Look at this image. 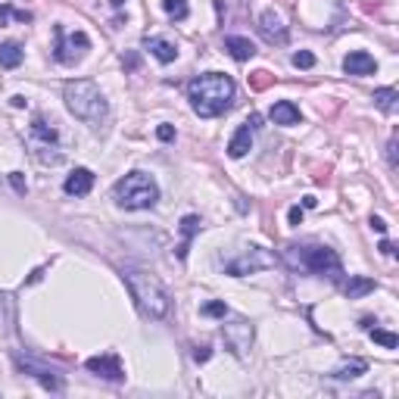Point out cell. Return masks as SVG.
Here are the masks:
<instances>
[{
	"label": "cell",
	"mask_w": 399,
	"mask_h": 399,
	"mask_svg": "<svg viewBox=\"0 0 399 399\" xmlns=\"http://www.w3.org/2000/svg\"><path fill=\"white\" fill-rule=\"evenodd\" d=\"M22 56H25V50L16 44V41H4V44H0V66H4V69H16V66L22 63Z\"/></svg>",
	"instance_id": "d6986e66"
},
{
	"label": "cell",
	"mask_w": 399,
	"mask_h": 399,
	"mask_svg": "<svg viewBox=\"0 0 399 399\" xmlns=\"http://www.w3.org/2000/svg\"><path fill=\"white\" fill-rule=\"evenodd\" d=\"M10 19H16V22H31V13H25V10H13L10 4H0V25H6Z\"/></svg>",
	"instance_id": "484cf974"
},
{
	"label": "cell",
	"mask_w": 399,
	"mask_h": 399,
	"mask_svg": "<svg viewBox=\"0 0 399 399\" xmlns=\"http://www.w3.org/2000/svg\"><path fill=\"white\" fill-rule=\"evenodd\" d=\"M63 100H66V106H69V113L75 118H81V122L100 125L106 118V100H103V94H100L97 84L88 81V79H75V81L66 84Z\"/></svg>",
	"instance_id": "3957f363"
},
{
	"label": "cell",
	"mask_w": 399,
	"mask_h": 399,
	"mask_svg": "<svg viewBox=\"0 0 399 399\" xmlns=\"http://www.w3.org/2000/svg\"><path fill=\"white\" fill-rule=\"evenodd\" d=\"M380 253H384V256H393V243L384 241V243H380Z\"/></svg>",
	"instance_id": "d590c367"
},
{
	"label": "cell",
	"mask_w": 399,
	"mask_h": 399,
	"mask_svg": "<svg viewBox=\"0 0 399 399\" xmlns=\"http://www.w3.org/2000/svg\"><path fill=\"white\" fill-rule=\"evenodd\" d=\"M29 138H31V147H35V156L44 166H47V150H54L56 156H63V153H59V147H56V128H54V125H47L44 118H35Z\"/></svg>",
	"instance_id": "ba28073f"
},
{
	"label": "cell",
	"mask_w": 399,
	"mask_h": 399,
	"mask_svg": "<svg viewBox=\"0 0 399 399\" xmlns=\"http://www.w3.org/2000/svg\"><path fill=\"white\" fill-rule=\"evenodd\" d=\"M387 156H390V166H396V138L390 141V147H387Z\"/></svg>",
	"instance_id": "e575fe53"
},
{
	"label": "cell",
	"mask_w": 399,
	"mask_h": 399,
	"mask_svg": "<svg viewBox=\"0 0 399 399\" xmlns=\"http://www.w3.org/2000/svg\"><path fill=\"white\" fill-rule=\"evenodd\" d=\"M371 228H375L378 234H384L387 231V225H384V218H378V216H371Z\"/></svg>",
	"instance_id": "1f68e13d"
},
{
	"label": "cell",
	"mask_w": 399,
	"mask_h": 399,
	"mask_svg": "<svg viewBox=\"0 0 399 399\" xmlns=\"http://www.w3.org/2000/svg\"><path fill=\"white\" fill-rule=\"evenodd\" d=\"M365 365L362 359H353V362H346V365H340L337 371H330V378H337V380H353V378H359V375H365Z\"/></svg>",
	"instance_id": "7402d4cb"
},
{
	"label": "cell",
	"mask_w": 399,
	"mask_h": 399,
	"mask_svg": "<svg viewBox=\"0 0 399 399\" xmlns=\"http://www.w3.org/2000/svg\"><path fill=\"white\" fill-rule=\"evenodd\" d=\"M203 315H209V318H225V315H228V305H225V303H206V305H203Z\"/></svg>",
	"instance_id": "83f0119b"
},
{
	"label": "cell",
	"mask_w": 399,
	"mask_h": 399,
	"mask_svg": "<svg viewBox=\"0 0 399 399\" xmlns=\"http://www.w3.org/2000/svg\"><path fill=\"white\" fill-rule=\"evenodd\" d=\"M143 47L150 50L153 56L159 59V63H175V56H178V47L172 44V41H166V38H143Z\"/></svg>",
	"instance_id": "e0dca14e"
},
{
	"label": "cell",
	"mask_w": 399,
	"mask_h": 399,
	"mask_svg": "<svg viewBox=\"0 0 399 399\" xmlns=\"http://www.w3.org/2000/svg\"><path fill=\"white\" fill-rule=\"evenodd\" d=\"M113 193L122 209H153L159 203V184L147 172H128L118 178Z\"/></svg>",
	"instance_id": "277c9868"
},
{
	"label": "cell",
	"mask_w": 399,
	"mask_h": 399,
	"mask_svg": "<svg viewBox=\"0 0 399 399\" xmlns=\"http://www.w3.org/2000/svg\"><path fill=\"white\" fill-rule=\"evenodd\" d=\"M19 368L22 371H29V375H35L41 384H44L47 390H63V378L56 375V371H50V368H41V365H35V362H25V359H19Z\"/></svg>",
	"instance_id": "9a60e30c"
},
{
	"label": "cell",
	"mask_w": 399,
	"mask_h": 399,
	"mask_svg": "<svg viewBox=\"0 0 399 399\" xmlns=\"http://www.w3.org/2000/svg\"><path fill=\"white\" fill-rule=\"evenodd\" d=\"M259 31H262V38H266L268 44H284L287 41V25L275 10H266L259 16Z\"/></svg>",
	"instance_id": "30bf717a"
},
{
	"label": "cell",
	"mask_w": 399,
	"mask_h": 399,
	"mask_svg": "<svg viewBox=\"0 0 399 399\" xmlns=\"http://www.w3.org/2000/svg\"><path fill=\"white\" fill-rule=\"evenodd\" d=\"M54 35H56L54 56H56L63 66H72V63H79V59L84 56V50L91 47V38L84 35V31H72V35H66V31L56 25V29H54Z\"/></svg>",
	"instance_id": "8992f818"
},
{
	"label": "cell",
	"mask_w": 399,
	"mask_h": 399,
	"mask_svg": "<svg viewBox=\"0 0 399 399\" xmlns=\"http://www.w3.org/2000/svg\"><path fill=\"white\" fill-rule=\"evenodd\" d=\"M343 72L346 75H371V72H378V63H375V56L365 54V50H353V54L343 59Z\"/></svg>",
	"instance_id": "5bb4252c"
},
{
	"label": "cell",
	"mask_w": 399,
	"mask_h": 399,
	"mask_svg": "<svg viewBox=\"0 0 399 399\" xmlns=\"http://www.w3.org/2000/svg\"><path fill=\"white\" fill-rule=\"evenodd\" d=\"M163 10L168 13V19L184 22L188 19V13H191V6H188V0H163Z\"/></svg>",
	"instance_id": "cb8c5ba5"
},
{
	"label": "cell",
	"mask_w": 399,
	"mask_h": 399,
	"mask_svg": "<svg viewBox=\"0 0 399 399\" xmlns=\"http://www.w3.org/2000/svg\"><path fill=\"white\" fill-rule=\"evenodd\" d=\"M63 188L69 197H88L91 188H94V172H91V168H75V172L66 178Z\"/></svg>",
	"instance_id": "4fadbf2b"
},
{
	"label": "cell",
	"mask_w": 399,
	"mask_h": 399,
	"mask_svg": "<svg viewBox=\"0 0 399 399\" xmlns=\"http://www.w3.org/2000/svg\"><path fill=\"white\" fill-rule=\"evenodd\" d=\"M271 122L275 125H296L300 122V109H296L291 100H281V103L271 106Z\"/></svg>",
	"instance_id": "ac0fdd59"
},
{
	"label": "cell",
	"mask_w": 399,
	"mask_h": 399,
	"mask_svg": "<svg viewBox=\"0 0 399 399\" xmlns=\"http://www.w3.org/2000/svg\"><path fill=\"white\" fill-rule=\"evenodd\" d=\"M268 81H271V75H268V72H262V69H259V72H253V88H266Z\"/></svg>",
	"instance_id": "f1b7e54d"
},
{
	"label": "cell",
	"mask_w": 399,
	"mask_h": 399,
	"mask_svg": "<svg viewBox=\"0 0 399 399\" xmlns=\"http://www.w3.org/2000/svg\"><path fill=\"white\" fill-rule=\"evenodd\" d=\"M10 181H13V188H16V191H25V181H22V175H19V172H13V175H10Z\"/></svg>",
	"instance_id": "d6a6232c"
},
{
	"label": "cell",
	"mask_w": 399,
	"mask_h": 399,
	"mask_svg": "<svg viewBox=\"0 0 399 399\" xmlns=\"http://www.w3.org/2000/svg\"><path fill=\"white\" fill-rule=\"evenodd\" d=\"M300 266L309 268L312 275H321L328 281H340L343 278V266L340 256H337L330 247H300Z\"/></svg>",
	"instance_id": "5b68a950"
},
{
	"label": "cell",
	"mask_w": 399,
	"mask_h": 399,
	"mask_svg": "<svg viewBox=\"0 0 399 399\" xmlns=\"http://www.w3.org/2000/svg\"><path fill=\"white\" fill-rule=\"evenodd\" d=\"M300 222H303V209L293 206V209H291V225H300Z\"/></svg>",
	"instance_id": "836d02e7"
},
{
	"label": "cell",
	"mask_w": 399,
	"mask_h": 399,
	"mask_svg": "<svg viewBox=\"0 0 399 399\" xmlns=\"http://www.w3.org/2000/svg\"><path fill=\"white\" fill-rule=\"evenodd\" d=\"M368 334H371V340L380 343V346H387V350H396V346H399V337L390 334V330H380V328H371L368 325Z\"/></svg>",
	"instance_id": "d4e9b609"
},
{
	"label": "cell",
	"mask_w": 399,
	"mask_h": 399,
	"mask_svg": "<svg viewBox=\"0 0 399 399\" xmlns=\"http://www.w3.org/2000/svg\"><path fill=\"white\" fill-rule=\"evenodd\" d=\"M159 141H172L175 138V131H172V125H159Z\"/></svg>",
	"instance_id": "4dcf8cb0"
},
{
	"label": "cell",
	"mask_w": 399,
	"mask_h": 399,
	"mask_svg": "<svg viewBox=\"0 0 399 399\" xmlns=\"http://www.w3.org/2000/svg\"><path fill=\"white\" fill-rule=\"evenodd\" d=\"M125 284L131 291V300L138 305V312L143 318H166L168 309H172V300H168V291L163 287L159 278H153L150 271H141V268H125L122 271Z\"/></svg>",
	"instance_id": "7a4b0ae2"
},
{
	"label": "cell",
	"mask_w": 399,
	"mask_h": 399,
	"mask_svg": "<svg viewBox=\"0 0 399 399\" xmlns=\"http://www.w3.org/2000/svg\"><path fill=\"white\" fill-rule=\"evenodd\" d=\"M375 103L384 109L387 116H393L396 106H399V94H396L393 88H380V91H375Z\"/></svg>",
	"instance_id": "603a6c76"
},
{
	"label": "cell",
	"mask_w": 399,
	"mask_h": 399,
	"mask_svg": "<svg viewBox=\"0 0 399 399\" xmlns=\"http://www.w3.org/2000/svg\"><path fill=\"white\" fill-rule=\"evenodd\" d=\"M88 371H94V375L106 378V380H125L118 355H94V359H88Z\"/></svg>",
	"instance_id": "7c38bea8"
},
{
	"label": "cell",
	"mask_w": 399,
	"mask_h": 399,
	"mask_svg": "<svg viewBox=\"0 0 399 399\" xmlns=\"http://www.w3.org/2000/svg\"><path fill=\"white\" fill-rule=\"evenodd\" d=\"M237 84L225 72H203L188 84V100L200 118H216L234 106Z\"/></svg>",
	"instance_id": "6da1fadb"
},
{
	"label": "cell",
	"mask_w": 399,
	"mask_h": 399,
	"mask_svg": "<svg viewBox=\"0 0 399 399\" xmlns=\"http://www.w3.org/2000/svg\"><path fill=\"white\" fill-rule=\"evenodd\" d=\"M259 125V118L253 116L250 122H243L241 128L234 131V138H231V143H228V156L231 159H241V156H247V150L253 147V128Z\"/></svg>",
	"instance_id": "8fae6325"
},
{
	"label": "cell",
	"mask_w": 399,
	"mask_h": 399,
	"mask_svg": "<svg viewBox=\"0 0 399 399\" xmlns=\"http://www.w3.org/2000/svg\"><path fill=\"white\" fill-rule=\"evenodd\" d=\"M200 231V218L197 216H184L181 218V234H184V241H181V247H178V259H184L188 256V247H191V237Z\"/></svg>",
	"instance_id": "ffe728a7"
},
{
	"label": "cell",
	"mask_w": 399,
	"mask_h": 399,
	"mask_svg": "<svg viewBox=\"0 0 399 399\" xmlns=\"http://www.w3.org/2000/svg\"><path fill=\"white\" fill-rule=\"evenodd\" d=\"M271 266H275V256H271V253H266L262 247H250L247 253H241L237 259L228 262L225 271L234 278H243V275H256V271L271 268Z\"/></svg>",
	"instance_id": "52a82bcc"
},
{
	"label": "cell",
	"mask_w": 399,
	"mask_h": 399,
	"mask_svg": "<svg viewBox=\"0 0 399 399\" xmlns=\"http://www.w3.org/2000/svg\"><path fill=\"white\" fill-rule=\"evenodd\" d=\"M375 291V281H371V278H350V281H346V296H350V300H359V296H365V293H371Z\"/></svg>",
	"instance_id": "44dd1931"
},
{
	"label": "cell",
	"mask_w": 399,
	"mask_h": 399,
	"mask_svg": "<svg viewBox=\"0 0 399 399\" xmlns=\"http://www.w3.org/2000/svg\"><path fill=\"white\" fill-rule=\"evenodd\" d=\"M293 66L296 69H312V66H315V56H312L309 50H300V54H293Z\"/></svg>",
	"instance_id": "4316f807"
},
{
	"label": "cell",
	"mask_w": 399,
	"mask_h": 399,
	"mask_svg": "<svg viewBox=\"0 0 399 399\" xmlns=\"http://www.w3.org/2000/svg\"><path fill=\"white\" fill-rule=\"evenodd\" d=\"M225 50L231 54L237 63H247V59L256 56V44H253L250 38H241V35H231V38H225Z\"/></svg>",
	"instance_id": "2e32d148"
},
{
	"label": "cell",
	"mask_w": 399,
	"mask_h": 399,
	"mask_svg": "<svg viewBox=\"0 0 399 399\" xmlns=\"http://www.w3.org/2000/svg\"><path fill=\"white\" fill-rule=\"evenodd\" d=\"M209 346H197V350H193V362H209Z\"/></svg>",
	"instance_id": "f546056e"
},
{
	"label": "cell",
	"mask_w": 399,
	"mask_h": 399,
	"mask_svg": "<svg viewBox=\"0 0 399 399\" xmlns=\"http://www.w3.org/2000/svg\"><path fill=\"white\" fill-rule=\"evenodd\" d=\"M222 337H225V346L234 355H243L253 343V325L243 321V318H237V321H231V325H222Z\"/></svg>",
	"instance_id": "9c48e42d"
}]
</instances>
